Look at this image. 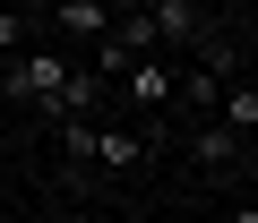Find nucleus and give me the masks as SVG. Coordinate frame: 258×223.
Segmentation results:
<instances>
[{
  "label": "nucleus",
  "mask_w": 258,
  "mask_h": 223,
  "mask_svg": "<svg viewBox=\"0 0 258 223\" xmlns=\"http://www.w3.org/2000/svg\"><path fill=\"white\" fill-rule=\"evenodd\" d=\"M60 77H69V60L52 52V43H35V52H9V86L18 103H35V112H52V94H60Z\"/></svg>",
  "instance_id": "1"
},
{
  "label": "nucleus",
  "mask_w": 258,
  "mask_h": 223,
  "mask_svg": "<svg viewBox=\"0 0 258 223\" xmlns=\"http://www.w3.org/2000/svg\"><path fill=\"white\" fill-rule=\"evenodd\" d=\"M120 86H129V103H138V112H164V103H172V69H164L155 52L129 60V69H120Z\"/></svg>",
  "instance_id": "2"
},
{
  "label": "nucleus",
  "mask_w": 258,
  "mask_h": 223,
  "mask_svg": "<svg viewBox=\"0 0 258 223\" xmlns=\"http://www.w3.org/2000/svg\"><path fill=\"white\" fill-rule=\"evenodd\" d=\"M95 103H103V77H95V69H69L43 121H95Z\"/></svg>",
  "instance_id": "3"
},
{
  "label": "nucleus",
  "mask_w": 258,
  "mask_h": 223,
  "mask_svg": "<svg viewBox=\"0 0 258 223\" xmlns=\"http://www.w3.org/2000/svg\"><path fill=\"white\" fill-rule=\"evenodd\" d=\"M147 26H155V43H198V35H207L198 0H155V9H147Z\"/></svg>",
  "instance_id": "4"
},
{
  "label": "nucleus",
  "mask_w": 258,
  "mask_h": 223,
  "mask_svg": "<svg viewBox=\"0 0 258 223\" xmlns=\"http://www.w3.org/2000/svg\"><path fill=\"white\" fill-rule=\"evenodd\" d=\"M215 121H224L232 138H249V129H258V86H249V77H232V86L215 94Z\"/></svg>",
  "instance_id": "5"
},
{
  "label": "nucleus",
  "mask_w": 258,
  "mask_h": 223,
  "mask_svg": "<svg viewBox=\"0 0 258 223\" xmlns=\"http://www.w3.org/2000/svg\"><path fill=\"white\" fill-rule=\"evenodd\" d=\"M138 155H147V129H95V155H86V163H103V172H129Z\"/></svg>",
  "instance_id": "6"
},
{
  "label": "nucleus",
  "mask_w": 258,
  "mask_h": 223,
  "mask_svg": "<svg viewBox=\"0 0 258 223\" xmlns=\"http://www.w3.org/2000/svg\"><path fill=\"white\" fill-rule=\"evenodd\" d=\"M52 26H60V35H86V43H103V35H112L103 0H60V9H52Z\"/></svg>",
  "instance_id": "7"
},
{
  "label": "nucleus",
  "mask_w": 258,
  "mask_h": 223,
  "mask_svg": "<svg viewBox=\"0 0 258 223\" xmlns=\"http://www.w3.org/2000/svg\"><path fill=\"white\" fill-rule=\"evenodd\" d=\"M189 155H198V163H207V172H232V155H241V138H232V129H224V121H207V129H198V138H189Z\"/></svg>",
  "instance_id": "8"
},
{
  "label": "nucleus",
  "mask_w": 258,
  "mask_h": 223,
  "mask_svg": "<svg viewBox=\"0 0 258 223\" xmlns=\"http://www.w3.org/2000/svg\"><path fill=\"white\" fill-rule=\"evenodd\" d=\"M129 60H138V52H129V43H120V35H103V43H95V77H103V86H112V77H120V69H129Z\"/></svg>",
  "instance_id": "9"
},
{
  "label": "nucleus",
  "mask_w": 258,
  "mask_h": 223,
  "mask_svg": "<svg viewBox=\"0 0 258 223\" xmlns=\"http://www.w3.org/2000/svg\"><path fill=\"white\" fill-rule=\"evenodd\" d=\"M52 129H60V155H69V163L95 155V121H52Z\"/></svg>",
  "instance_id": "10"
},
{
  "label": "nucleus",
  "mask_w": 258,
  "mask_h": 223,
  "mask_svg": "<svg viewBox=\"0 0 258 223\" xmlns=\"http://www.w3.org/2000/svg\"><path fill=\"white\" fill-rule=\"evenodd\" d=\"M0 52H26V9H0Z\"/></svg>",
  "instance_id": "11"
},
{
  "label": "nucleus",
  "mask_w": 258,
  "mask_h": 223,
  "mask_svg": "<svg viewBox=\"0 0 258 223\" xmlns=\"http://www.w3.org/2000/svg\"><path fill=\"white\" fill-rule=\"evenodd\" d=\"M224 223H258V206H232V214H224Z\"/></svg>",
  "instance_id": "12"
},
{
  "label": "nucleus",
  "mask_w": 258,
  "mask_h": 223,
  "mask_svg": "<svg viewBox=\"0 0 258 223\" xmlns=\"http://www.w3.org/2000/svg\"><path fill=\"white\" fill-rule=\"evenodd\" d=\"M26 9H43V18H52V9H60V0H26Z\"/></svg>",
  "instance_id": "13"
},
{
  "label": "nucleus",
  "mask_w": 258,
  "mask_h": 223,
  "mask_svg": "<svg viewBox=\"0 0 258 223\" xmlns=\"http://www.w3.org/2000/svg\"><path fill=\"white\" fill-rule=\"evenodd\" d=\"M232 9H241V18H249V0H232Z\"/></svg>",
  "instance_id": "14"
}]
</instances>
